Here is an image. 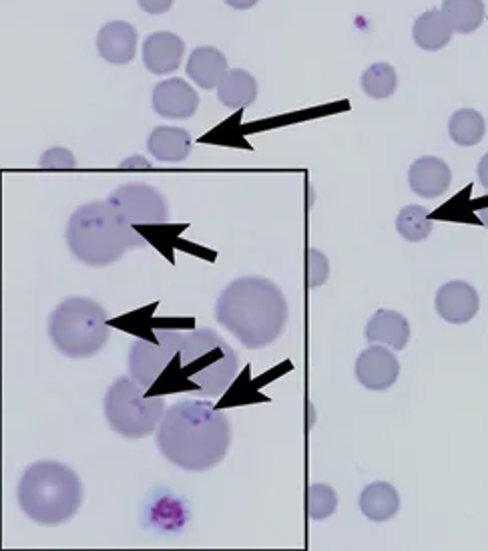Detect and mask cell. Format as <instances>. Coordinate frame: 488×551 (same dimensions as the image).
I'll use <instances>...</instances> for the list:
<instances>
[{"label":"cell","instance_id":"cell-1","mask_svg":"<svg viewBox=\"0 0 488 551\" xmlns=\"http://www.w3.org/2000/svg\"><path fill=\"white\" fill-rule=\"evenodd\" d=\"M237 371V352L211 328H155L129 350V375L151 395L221 397Z\"/></svg>","mask_w":488,"mask_h":551},{"label":"cell","instance_id":"cell-2","mask_svg":"<svg viewBox=\"0 0 488 551\" xmlns=\"http://www.w3.org/2000/svg\"><path fill=\"white\" fill-rule=\"evenodd\" d=\"M229 445L231 425L211 403L179 401L165 411L157 427L161 455L183 471H209L225 459Z\"/></svg>","mask_w":488,"mask_h":551},{"label":"cell","instance_id":"cell-3","mask_svg":"<svg viewBox=\"0 0 488 551\" xmlns=\"http://www.w3.org/2000/svg\"><path fill=\"white\" fill-rule=\"evenodd\" d=\"M213 316L243 346L258 350L284 334L290 310L278 284L262 276H243L225 286Z\"/></svg>","mask_w":488,"mask_h":551},{"label":"cell","instance_id":"cell-4","mask_svg":"<svg viewBox=\"0 0 488 551\" xmlns=\"http://www.w3.org/2000/svg\"><path fill=\"white\" fill-rule=\"evenodd\" d=\"M71 254L93 268L119 262L129 250L145 248V238L109 202L77 208L67 226Z\"/></svg>","mask_w":488,"mask_h":551},{"label":"cell","instance_id":"cell-5","mask_svg":"<svg viewBox=\"0 0 488 551\" xmlns=\"http://www.w3.org/2000/svg\"><path fill=\"white\" fill-rule=\"evenodd\" d=\"M17 499L23 513L39 525H61L83 503L79 475L59 461H37L21 477Z\"/></svg>","mask_w":488,"mask_h":551},{"label":"cell","instance_id":"cell-6","mask_svg":"<svg viewBox=\"0 0 488 551\" xmlns=\"http://www.w3.org/2000/svg\"><path fill=\"white\" fill-rule=\"evenodd\" d=\"M107 310L85 296L63 300L49 316V338L69 358H91L109 340Z\"/></svg>","mask_w":488,"mask_h":551},{"label":"cell","instance_id":"cell-7","mask_svg":"<svg viewBox=\"0 0 488 551\" xmlns=\"http://www.w3.org/2000/svg\"><path fill=\"white\" fill-rule=\"evenodd\" d=\"M147 389L129 377H119L107 391L103 411L109 427L125 439L153 435L165 415V395H149Z\"/></svg>","mask_w":488,"mask_h":551},{"label":"cell","instance_id":"cell-8","mask_svg":"<svg viewBox=\"0 0 488 551\" xmlns=\"http://www.w3.org/2000/svg\"><path fill=\"white\" fill-rule=\"evenodd\" d=\"M129 224H165L169 208L163 194L147 183H127L107 200Z\"/></svg>","mask_w":488,"mask_h":551},{"label":"cell","instance_id":"cell-9","mask_svg":"<svg viewBox=\"0 0 488 551\" xmlns=\"http://www.w3.org/2000/svg\"><path fill=\"white\" fill-rule=\"evenodd\" d=\"M400 377V362L382 344H372L356 360V379L368 391H388Z\"/></svg>","mask_w":488,"mask_h":551},{"label":"cell","instance_id":"cell-10","mask_svg":"<svg viewBox=\"0 0 488 551\" xmlns=\"http://www.w3.org/2000/svg\"><path fill=\"white\" fill-rule=\"evenodd\" d=\"M434 306H436L438 316L444 322L466 324L476 316V312L480 308V298H478V292L474 290V286H470L468 282H462V280H454V282L440 286V290L436 292Z\"/></svg>","mask_w":488,"mask_h":551},{"label":"cell","instance_id":"cell-11","mask_svg":"<svg viewBox=\"0 0 488 551\" xmlns=\"http://www.w3.org/2000/svg\"><path fill=\"white\" fill-rule=\"evenodd\" d=\"M153 109L165 119H189L199 109L197 91L183 79L161 81L153 89Z\"/></svg>","mask_w":488,"mask_h":551},{"label":"cell","instance_id":"cell-12","mask_svg":"<svg viewBox=\"0 0 488 551\" xmlns=\"http://www.w3.org/2000/svg\"><path fill=\"white\" fill-rule=\"evenodd\" d=\"M452 181V171L448 163L440 157L426 155L416 159L408 169V183L410 190L426 200L440 198L448 192Z\"/></svg>","mask_w":488,"mask_h":551},{"label":"cell","instance_id":"cell-13","mask_svg":"<svg viewBox=\"0 0 488 551\" xmlns=\"http://www.w3.org/2000/svg\"><path fill=\"white\" fill-rule=\"evenodd\" d=\"M185 43L173 33H153L143 45V63L153 75H167L181 67Z\"/></svg>","mask_w":488,"mask_h":551},{"label":"cell","instance_id":"cell-14","mask_svg":"<svg viewBox=\"0 0 488 551\" xmlns=\"http://www.w3.org/2000/svg\"><path fill=\"white\" fill-rule=\"evenodd\" d=\"M99 55L111 65H127L137 53V31L131 23L113 21L99 31Z\"/></svg>","mask_w":488,"mask_h":551},{"label":"cell","instance_id":"cell-15","mask_svg":"<svg viewBox=\"0 0 488 551\" xmlns=\"http://www.w3.org/2000/svg\"><path fill=\"white\" fill-rule=\"evenodd\" d=\"M366 340L384 344L394 350H404L410 340V324L396 310H378L366 324Z\"/></svg>","mask_w":488,"mask_h":551},{"label":"cell","instance_id":"cell-16","mask_svg":"<svg viewBox=\"0 0 488 551\" xmlns=\"http://www.w3.org/2000/svg\"><path fill=\"white\" fill-rule=\"evenodd\" d=\"M187 75L201 89H215L227 75V59L213 47H197L187 59Z\"/></svg>","mask_w":488,"mask_h":551},{"label":"cell","instance_id":"cell-17","mask_svg":"<svg viewBox=\"0 0 488 551\" xmlns=\"http://www.w3.org/2000/svg\"><path fill=\"white\" fill-rule=\"evenodd\" d=\"M149 153L167 163H177L191 153V135L181 127H157L147 139Z\"/></svg>","mask_w":488,"mask_h":551},{"label":"cell","instance_id":"cell-18","mask_svg":"<svg viewBox=\"0 0 488 551\" xmlns=\"http://www.w3.org/2000/svg\"><path fill=\"white\" fill-rule=\"evenodd\" d=\"M360 509L370 521H388L400 511V495L386 481L370 483L360 493Z\"/></svg>","mask_w":488,"mask_h":551},{"label":"cell","instance_id":"cell-19","mask_svg":"<svg viewBox=\"0 0 488 551\" xmlns=\"http://www.w3.org/2000/svg\"><path fill=\"white\" fill-rule=\"evenodd\" d=\"M454 29L442 11H428L414 21V43L424 51H440L452 41Z\"/></svg>","mask_w":488,"mask_h":551},{"label":"cell","instance_id":"cell-20","mask_svg":"<svg viewBox=\"0 0 488 551\" xmlns=\"http://www.w3.org/2000/svg\"><path fill=\"white\" fill-rule=\"evenodd\" d=\"M217 97L221 105L229 109L250 107L258 97V83L248 71L243 69L227 71V75L217 87Z\"/></svg>","mask_w":488,"mask_h":551},{"label":"cell","instance_id":"cell-21","mask_svg":"<svg viewBox=\"0 0 488 551\" xmlns=\"http://www.w3.org/2000/svg\"><path fill=\"white\" fill-rule=\"evenodd\" d=\"M440 11L452 25L454 33L460 35H470L478 31L486 15L484 0H444Z\"/></svg>","mask_w":488,"mask_h":551},{"label":"cell","instance_id":"cell-22","mask_svg":"<svg viewBox=\"0 0 488 551\" xmlns=\"http://www.w3.org/2000/svg\"><path fill=\"white\" fill-rule=\"evenodd\" d=\"M448 135L460 147H474L486 135V121L476 109H458L448 121Z\"/></svg>","mask_w":488,"mask_h":551},{"label":"cell","instance_id":"cell-23","mask_svg":"<svg viewBox=\"0 0 488 551\" xmlns=\"http://www.w3.org/2000/svg\"><path fill=\"white\" fill-rule=\"evenodd\" d=\"M362 89L372 99H388L398 87V75L388 63H374L362 73Z\"/></svg>","mask_w":488,"mask_h":551},{"label":"cell","instance_id":"cell-24","mask_svg":"<svg viewBox=\"0 0 488 551\" xmlns=\"http://www.w3.org/2000/svg\"><path fill=\"white\" fill-rule=\"evenodd\" d=\"M396 230L406 242H422L432 232V222L428 218L426 208L422 206H406L400 210L396 218Z\"/></svg>","mask_w":488,"mask_h":551},{"label":"cell","instance_id":"cell-25","mask_svg":"<svg viewBox=\"0 0 488 551\" xmlns=\"http://www.w3.org/2000/svg\"><path fill=\"white\" fill-rule=\"evenodd\" d=\"M338 507V493L326 483H314L306 491V513L314 521L328 519Z\"/></svg>","mask_w":488,"mask_h":551},{"label":"cell","instance_id":"cell-26","mask_svg":"<svg viewBox=\"0 0 488 551\" xmlns=\"http://www.w3.org/2000/svg\"><path fill=\"white\" fill-rule=\"evenodd\" d=\"M328 276H330V262H328V258L320 250L310 248L306 252V286L310 290L320 288L322 284H326Z\"/></svg>","mask_w":488,"mask_h":551},{"label":"cell","instance_id":"cell-27","mask_svg":"<svg viewBox=\"0 0 488 551\" xmlns=\"http://www.w3.org/2000/svg\"><path fill=\"white\" fill-rule=\"evenodd\" d=\"M39 165L43 169H65L67 171V169L77 167V159H75L73 151H69L67 147H53L41 155Z\"/></svg>","mask_w":488,"mask_h":551},{"label":"cell","instance_id":"cell-28","mask_svg":"<svg viewBox=\"0 0 488 551\" xmlns=\"http://www.w3.org/2000/svg\"><path fill=\"white\" fill-rule=\"evenodd\" d=\"M147 15H165L171 11L173 0H137Z\"/></svg>","mask_w":488,"mask_h":551},{"label":"cell","instance_id":"cell-29","mask_svg":"<svg viewBox=\"0 0 488 551\" xmlns=\"http://www.w3.org/2000/svg\"><path fill=\"white\" fill-rule=\"evenodd\" d=\"M119 167L121 169H143V171H147V169H151V163L141 155H133V157H127L125 161H121Z\"/></svg>","mask_w":488,"mask_h":551},{"label":"cell","instance_id":"cell-30","mask_svg":"<svg viewBox=\"0 0 488 551\" xmlns=\"http://www.w3.org/2000/svg\"><path fill=\"white\" fill-rule=\"evenodd\" d=\"M478 179L482 183V188L488 190V153L482 155V159L478 161Z\"/></svg>","mask_w":488,"mask_h":551},{"label":"cell","instance_id":"cell-31","mask_svg":"<svg viewBox=\"0 0 488 551\" xmlns=\"http://www.w3.org/2000/svg\"><path fill=\"white\" fill-rule=\"evenodd\" d=\"M225 3L231 7V9H237V11H248V9H254L260 0H225Z\"/></svg>","mask_w":488,"mask_h":551},{"label":"cell","instance_id":"cell-32","mask_svg":"<svg viewBox=\"0 0 488 551\" xmlns=\"http://www.w3.org/2000/svg\"><path fill=\"white\" fill-rule=\"evenodd\" d=\"M478 220L482 222V226L488 230V208H482V210H478Z\"/></svg>","mask_w":488,"mask_h":551}]
</instances>
